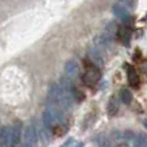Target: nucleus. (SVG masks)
Wrapping results in <instances>:
<instances>
[{
  "label": "nucleus",
  "mask_w": 147,
  "mask_h": 147,
  "mask_svg": "<svg viewBox=\"0 0 147 147\" xmlns=\"http://www.w3.org/2000/svg\"><path fill=\"white\" fill-rule=\"evenodd\" d=\"M43 122L48 130L59 136H61L67 129V124H65V119L61 112V108L53 103H50V106L43 112Z\"/></svg>",
  "instance_id": "nucleus-1"
},
{
  "label": "nucleus",
  "mask_w": 147,
  "mask_h": 147,
  "mask_svg": "<svg viewBox=\"0 0 147 147\" xmlns=\"http://www.w3.org/2000/svg\"><path fill=\"white\" fill-rule=\"evenodd\" d=\"M83 83L89 87H94L100 80V72L96 67H90L83 74Z\"/></svg>",
  "instance_id": "nucleus-2"
},
{
  "label": "nucleus",
  "mask_w": 147,
  "mask_h": 147,
  "mask_svg": "<svg viewBox=\"0 0 147 147\" xmlns=\"http://www.w3.org/2000/svg\"><path fill=\"white\" fill-rule=\"evenodd\" d=\"M22 137H24V144L25 147H36V131L34 129L33 125H28L22 131Z\"/></svg>",
  "instance_id": "nucleus-3"
},
{
  "label": "nucleus",
  "mask_w": 147,
  "mask_h": 147,
  "mask_svg": "<svg viewBox=\"0 0 147 147\" xmlns=\"http://www.w3.org/2000/svg\"><path fill=\"white\" fill-rule=\"evenodd\" d=\"M0 146L12 147L13 146V129L11 126H5L0 130Z\"/></svg>",
  "instance_id": "nucleus-4"
},
{
  "label": "nucleus",
  "mask_w": 147,
  "mask_h": 147,
  "mask_svg": "<svg viewBox=\"0 0 147 147\" xmlns=\"http://www.w3.org/2000/svg\"><path fill=\"white\" fill-rule=\"evenodd\" d=\"M117 36L121 40V43L124 46H129L130 45V39H131V31L130 28H129L126 24L121 25L119 29H117Z\"/></svg>",
  "instance_id": "nucleus-5"
},
{
  "label": "nucleus",
  "mask_w": 147,
  "mask_h": 147,
  "mask_svg": "<svg viewBox=\"0 0 147 147\" xmlns=\"http://www.w3.org/2000/svg\"><path fill=\"white\" fill-rule=\"evenodd\" d=\"M112 11H113L115 16H116L120 21H122L124 24H128L129 21H130V13H129V11L125 8L124 5H121V4H116V5H113Z\"/></svg>",
  "instance_id": "nucleus-6"
},
{
  "label": "nucleus",
  "mask_w": 147,
  "mask_h": 147,
  "mask_svg": "<svg viewBox=\"0 0 147 147\" xmlns=\"http://www.w3.org/2000/svg\"><path fill=\"white\" fill-rule=\"evenodd\" d=\"M65 73L68 78H76L80 73V65L76 60H68L65 63Z\"/></svg>",
  "instance_id": "nucleus-7"
},
{
  "label": "nucleus",
  "mask_w": 147,
  "mask_h": 147,
  "mask_svg": "<svg viewBox=\"0 0 147 147\" xmlns=\"http://www.w3.org/2000/svg\"><path fill=\"white\" fill-rule=\"evenodd\" d=\"M89 59L95 67H103V57H102V52H100V48L94 47L89 51Z\"/></svg>",
  "instance_id": "nucleus-8"
},
{
  "label": "nucleus",
  "mask_w": 147,
  "mask_h": 147,
  "mask_svg": "<svg viewBox=\"0 0 147 147\" xmlns=\"http://www.w3.org/2000/svg\"><path fill=\"white\" fill-rule=\"evenodd\" d=\"M128 81L129 85L134 89H137L139 86V76L133 67H128Z\"/></svg>",
  "instance_id": "nucleus-9"
},
{
  "label": "nucleus",
  "mask_w": 147,
  "mask_h": 147,
  "mask_svg": "<svg viewBox=\"0 0 147 147\" xmlns=\"http://www.w3.org/2000/svg\"><path fill=\"white\" fill-rule=\"evenodd\" d=\"M13 146H16V144L20 143V141H21V136H22V125H21V122L20 121H16L13 125Z\"/></svg>",
  "instance_id": "nucleus-10"
},
{
  "label": "nucleus",
  "mask_w": 147,
  "mask_h": 147,
  "mask_svg": "<svg viewBox=\"0 0 147 147\" xmlns=\"http://www.w3.org/2000/svg\"><path fill=\"white\" fill-rule=\"evenodd\" d=\"M107 111H108L109 116H115V115L119 112V103H117L116 98L112 96L108 102V107H107Z\"/></svg>",
  "instance_id": "nucleus-11"
},
{
  "label": "nucleus",
  "mask_w": 147,
  "mask_h": 147,
  "mask_svg": "<svg viewBox=\"0 0 147 147\" xmlns=\"http://www.w3.org/2000/svg\"><path fill=\"white\" fill-rule=\"evenodd\" d=\"M117 26L115 25V22H109L106 28V31H104V36H106L108 40H111L113 38V35H117Z\"/></svg>",
  "instance_id": "nucleus-12"
},
{
  "label": "nucleus",
  "mask_w": 147,
  "mask_h": 147,
  "mask_svg": "<svg viewBox=\"0 0 147 147\" xmlns=\"http://www.w3.org/2000/svg\"><path fill=\"white\" fill-rule=\"evenodd\" d=\"M131 147H147V137L142 136V134L136 136V139H134Z\"/></svg>",
  "instance_id": "nucleus-13"
},
{
  "label": "nucleus",
  "mask_w": 147,
  "mask_h": 147,
  "mask_svg": "<svg viewBox=\"0 0 147 147\" xmlns=\"http://www.w3.org/2000/svg\"><path fill=\"white\" fill-rule=\"evenodd\" d=\"M120 98H121V102H122V103H125V104H130L131 100H133V95H131L130 90H128V89L121 90Z\"/></svg>",
  "instance_id": "nucleus-14"
},
{
  "label": "nucleus",
  "mask_w": 147,
  "mask_h": 147,
  "mask_svg": "<svg viewBox=\"0 0 147 147\" xmlns=\"http://www.w3.org/2000/svg\"><path fill=\"white\" fill-rule=\"evenodd\" d=\"M98 146L99 147H111V143H109L108 138L102 134V136L98 138Z\"/></svg>",
  "instance_id": "nucleus-15"
},
{
  "label": "nucleus",
  "mask_w": 147,
  "mask_h": 147,
  "mask_svg": "<svg viewBox=\"0 0 147 147\" xmlns=\"http://www.w3.org/2000/svg\"><path fill=\"white\" fill-rule=\"evenodd\" d=\"M119 3L124 7H128V8H133L134 7V0H119Z\"/></svg>",
  "instance_id": "nucleus-16"
},
{
  "label": "nucleus",
  "mask_w": 147,
  "mask_h": 147,
  "mask_svg": "<svg viewBox=\"0 0 147 147\" xmlns=\"http://www.w3.org/2000/svg\"><path fill=\"white\" fill-rule=\"evenodd\" d=\"M115 147H131L128 142H124V141H120V142H116V146Z\"/></svg>",
  "instance_id": "nucleus-17"
},
{
  "label": "nucleus",
  "mask_w": 147,
  "mask_h": 147,
  "mask_svg": "<svg viewBox=\"0 0 147 147\" xmlns=\"http://www.w3.org/2000/svg\"><path fill=\"white\" fill-rule=\"evenodd\" d=\"M143 126L147 129V119H144V120H143Z\"/></svg>",
  "instance_id": "nucleus-18"
}]
</instances>
